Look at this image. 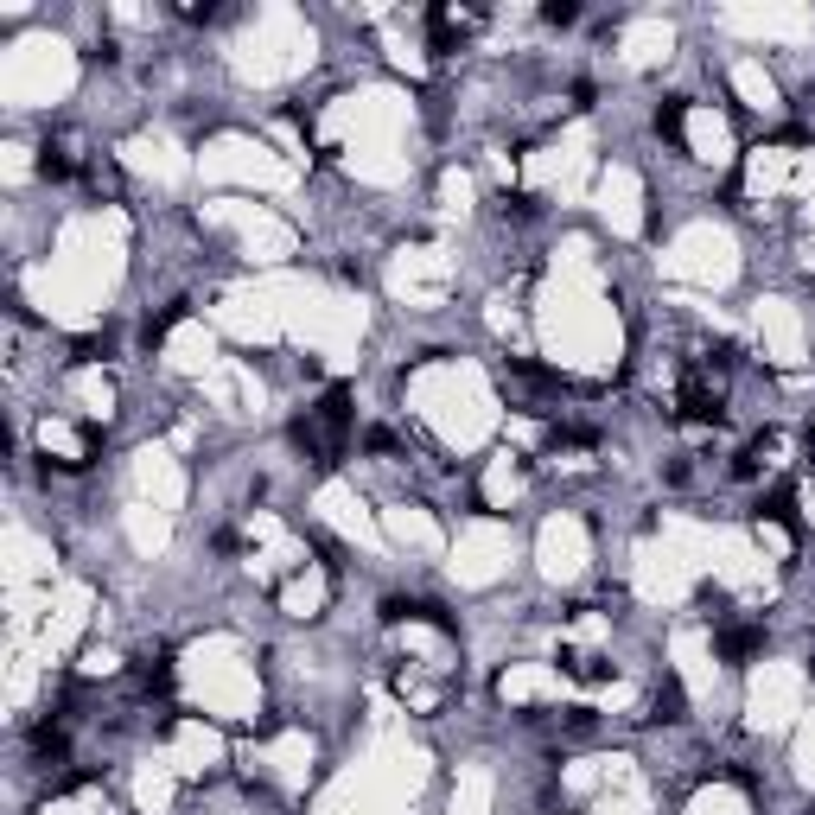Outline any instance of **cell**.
I'll list each match as a JSON object with an SVG mask.
<instances>
[{"label":"cell","mask_w":815,"mask_h":815,"mask_svg":"<svg viewBox=\"0 0 815 815\" xmlns=\"http://www.w3.org/2000/svg\"><path fill=\"white\" fill-rule=\"evenodd\" d=\"M765 650V624H726L720 631V656L726 663H745V656Z\"/></svg>","instance_id":"1"},{"label":"cell","mask_w":815,"mask_h":815,"mask_svg":"<svg viewBox=\"0 0 815 815\" xmlns=\"http://www.w3.org/2000/svg\"><path fill=\"white\" fill-rule=\"evenodd\" d=\"M682 115H688V102L682 96H663V102H656V134H663V141H682Z\"/></svg>","instance_id":"2"},{"label":"cell","mask_w":815,"mask_h":815,"mask_svg":"<svg viewBox=\"0 0 815 815\" xmlns=\"http://www.w3.org/2000/svg\"><path fill=\"white\" fill-rule=\"evenodd\" d=\"M650 720H663V726H675V720H688V714H682V682H675V675H669L663 688H656V714H650Z\"/></svg>","instance_id":"3"},{"label":"cell","mask_w":815,"mask_h":815,"mask_svg":"<svg viewBox=\"0 0 815 815\" xmlns=\"http://www.w3.org/2000/svg\"><path fill=\"white\" fill-rule=\"evenodd\" d=\"M179 319H185V300H172V306L160 312V319H147V344H160V338H166V332H172Z\"/></svg>","instance_id":"4"},{"label":"cell","mask_w":815,"mask_h":815,"mask_svg":"<svg viewBox=\"0 0 815 815\" xmlns=\"http://www.w3.org/2000/svg\"><path fill=\"white\" fill-rule=\"evenodd\" d=\"M542 20H548V26H574V20H580V7H574V0H548Z\"/></svg>","instance_id":"5"},{"label":"cell","mask_w":815,"mask_h":815,"mask_svg":"<svg viewBox=\"0 0 815 815\" xmlns=\"http://www.w3.org/2000/svg\"><path fill=\"white\" fill-rule=\"evenodd\" d=\"M542 204H535L529 192H504V217H535Z\"/></svg>","instance_id":"6"}]
</instances>
